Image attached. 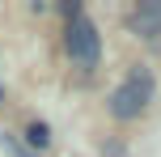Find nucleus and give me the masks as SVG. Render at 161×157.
<instances>
[{
    "mask_svg": "<svg viewBox=\"0 0 161 157\" xmlns=\"http://www.w3.org/2000/svg\"><path fill=\"white\" fill-rule=\"evenodd\" d=\"M153 93H157L153 72H148L144 64H136V68L127 72V81L110 93V115H114V119H136V115H144V106L153 102Z\"/></svg>",
    "mask_w": 161,
    "mask_h": 157,
    "instance_id": "1",
    "label": "nucleus"
},
{
    "mask_svg": "<svg viewBox=\"0 0 161 157\" xmlns=\"http://www.w3.org/2000/svg\"><path fill=\"white\" fill-rule=\"evenodd\" d=\"M25 144H30V149H47V144H51L47 123H30V127H25Z\"/></svg>",
    "mask_w": 161,
    "mask_h": 157,
    "instance_id": "4",
    "label": "nucleus"
},
{
    "mask_svg": "<svg viewBox=\"0 0 161 157\" xmlns=\"http://www.w3.org/2000/svg\"><path fill=\"white\" fill-rule=\"evenodd\" d=\"M0 144H4L8 153H17V157H34L30 149H25V144H17V140H13V136H8V132H4V140H0Z\"/></svg>",
    "mask_w": 161,
    "mask_h": 157,
    "instance_id": "5",
    "label": "nucleus"
},
{
    "mask_svg": "<svg viewBox=\"0 0 161 157\" xmlns=\"http://www.w3.org/2000/svg\"><path fill=\"white\" fill-rule=\"evenodd\" d=\"M127 25L140 34V38H157L161 34V0H140Z\"/></svg>",
    "mask_w": 161,
    "mask_h": 157,
    "instance_id": "3",
    "label": "nucleus"
},
{
    "mask_svg": "<svg viewBox=\"0 0 161 157\" xmlns=\"http://www.w3.org/2000/svg\"><path fill=\"white\" fill-rule=\"evenodd\" d=\"M68 55L76 59V64L93 68L97 55H102V34H97V25L89 21V17H72V25H68Z\"/></svg>",
    "mask_w": 161,
    "mask_h": 157,
    "instance_id": "2",
    "label": "nucleus"
}]
</instances>
